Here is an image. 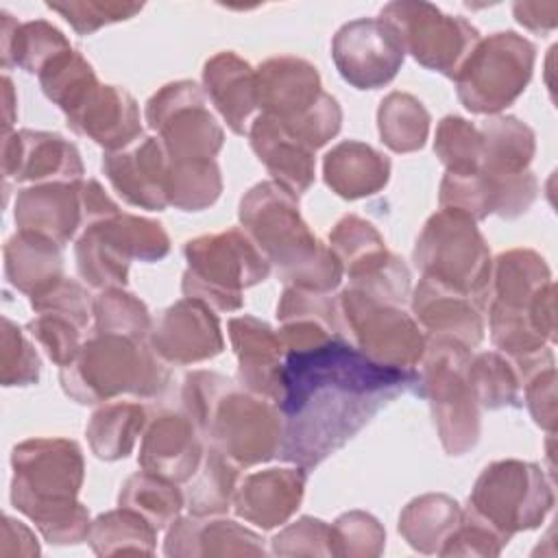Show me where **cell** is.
I'll return each instance as SVG.
<instances>
[{
  "mask_svg": "<svg viewBox=\"0 0 558 558\" xmlns=\"http://www.w3.org/2000/svg\"><path fill=\"white\" fill-rule=\"evenodd\" d=\"M279 458L312 469L351 440L388 401L416 386L414 368L386 366L316 320L283 323Z\"/></svg>",
  "mask_w": 558,
  "mask_h": 558,
  "instance_id": "obj_1",
  "label": "cell"
},
{
  "mask_svg": "<svg viewBox=\"0 0 558 558\" xmlns=\"http://www.w3.org/2000/svg\"><path fill=\"white\" fill-rule=\"evenodd\" d=\"M11 501L35 521L48 543L87 541L89 514L76 501L83 484V456L76 442L33 438L13 449Z\"/></svg>",
  "mask_w": 558,
  "mask_h": 558,
  "instance_id": "obj_2",
  "label": "cell"
},
{
  "mask_svg": "<svg viewBox=\"0 0 558 558\" xmlns=\"http://www.w3.org/2000/svg\"><path fill=\"white\" fill-rule=\"evenodd\" d=\"M240 222L286 283L329 294L342 277V262L301 220L296 194L266 181L240 203Z\"/></svg>",
  "mask_w": 558,
  "mask_h": 558,
  "instance_id": "obj_3",
  "label": "cell"
},
{
  "mask_svg": "<svg viewBox=\"0 0 558 558\" xmlns=\"http://www.w3.org/2000/svg\"><path fill=\"white\" fill-rule=\"evenodd\" d=\"M490 296V336L510 357L543 351L554 340V283L547 264L534 251L514 248L497 257L484 305Z\"/></svg>",
  "mask_w": 558,
  "mask_h": 558,
  "instance_id": "obj_4",
  "label": "cell"
},
{
  "mask_svg": "<svg viewBox=\"0 0 558 558\" xmlns=\"http://www.w3.org/2000/svg\"><path fill=\"white\" fill-rule=\"evenodd\" d=\"M168 379L170 373L153 347L118 333H94L61 368L63 390L78 403H100L120 392L153 397Z\"/></svg>",
  "mask_w": 558,
  "mask_h": 558,
  "instance_id": "obj_5",
  "label": "cell"
},
{
  "mask_svg": "<svg viewBox=\"0 0 558 558\" xmlns=\"http://www.w3.org/2000/svg\"><path fill=\"white\" fill-rule=\"evenodd\" d=\"M257 105L307 148L327 144L342 122L338 100L320 89L314 65L296 57L268 59L257 72Z\"/></svg>",
  "mask_w": 558,
  "mask_h": 558,
  "instance_id": "obj_6",
  "label": "cell"
},
{
  "mask_svg": "<svg viewBox=\"0 0 558 558\" xmlns=\"http://www.w3.org/2000/svg\"><path fill=\"white\" fill-rule=\"evenodd\" d=\"M183 294L220 312L242 307V290L268 277V259L240 229L201 235L185 244Z\"/></svg>",
  "mask_w": 558,
  "mask_h": 558,
  "instance_id": "obj_7",
  "label": "cell"
},
{
  "mask_svg": "<svg viewBox=\"0 0 558 558\" xmlns=\"http://www.w3.org/2000/svg\"><path fill=\"white\" fill-rule=\"evenodd\" d=\"M471 349L456 340L429 338L416 381V392L429 399L440 440L451 456L469 451L480 436L477 401L466 384Z\"/></svg>",
  "mask_w": 558,
  "mask_h": 558,
  "instance_id": "obj_8",
  "label": "cell"
},
{
  "mask_svg": "<svg viewBox=\"0 0 558 558\" xmlns=\"http://www.w3.org/2000/svg\"><path fill=\"white\" fill-rule=\"evenodd\" d=\"M414 262L429 277L484 305L490 281V253L475 220L453 209L434 214L416 240Z\"/></svg>",
  "mask_w": 558,
  "mask_h": 558,
  "instance_id": "obj_9",
  "label": "cell"
},
{
  "mask_svg": "<svg viewBox=\"0 0 558 558\" xmlns=\"http://www.w3.org/2000/svg\"><path fill=\"white\" fill-rule=\"evenodd\" d=\"M201 436L240 466L279 456L283 418L266 397L238 392L229 381L196 421Z\"/></svg>",
  "mask_w": 558,
  "mask_h": 558,
  "instance_id": "obj_10",
  "label": "cell"
},
{
  "mask_svg": "<svg viewBox=\"0 0 558 558\" xmlns=\"http://www.w3.org/2000/svg\"><path fill=\"white\" fill-rule=\"evenodd\" d=\"M168 251L170 240L159 222L120 211L85 227L74 246L78 275L105 290L126 283L131 259L155 262Z\"/></svg>",
  "mask_w": 558,
  "mask_h": 558,
  "instance_id": "obj_11",
  "label": "cell"
},
{
  "mask_svg": "<svg viewBox=\"0 0 558 558\" xmlns=\"http://www.w3.org/2000/svg\"><path fill=\"white\" fill-rule=\"evenodd\" d=\"M534 52L527 39L510 31L480 39L456 74L458 98L475 113L501 111L525 89Z\"/></svg>",
  "mask_w": 558,
  "mask_h": 558,
  "instance_id": "obj_12",
  "label": "cell"
},
{
  "mask_svg": "<svg viewBox=\"0 0 558 558\" xmlns=\"http://www.w3.org/2000/svg\"><path fill=\"white\" fill-rule=\"evenodd\" d=\"M469 501V508L510 538L541 525L554 506V493L536 464L501 460L482 471Z\"/></svg>",
  "mask_w": 558,
  "mask_h": 558,
  "instance_id": "obj_13",
  "label": "cell"
},
{
  "mask_svg": "<svg viewBox=\"0 0 558 558\" xmlns=\"http://www.w3.org/2000/svg\"><path fill=\"white\" fill-rule=\"evenodd\" d=\"M340 331L349 333L355 347L371 360L414 368L425 353V338L418 323L399 305L381 303L355 288H347L338 299Z\"/></svg>",
  "mask_w": 558,
  "mask_h": 558,
  "instance_id": "obj_14",
  "label": "cell"
},
{
  "mask_svg": "<svg viewBox=\"0 0 558 558\" xmlns=\"http://www.w3.org/2000/svg\"><path fill=\"white\" fill-rule=\"evenodd\" d=\"M412 57L445 76L456 78L464 59L480 41V33L464 17L445 15L427 2H392L381 9Z\"/></svg>",
  "mask_w": 558,
  "mask_h": 558,
  "instance_id": "obj_15",
  "label": "cell"
},
{
  "mask_svg": "<svg viewBox=\"0 0 558 558\" xmlns=\"http://www.w3.org/2000/svg\"><path fill=\"white\" fill-rule=\"evenodd\" d=\"M146 120L159 131L172 161L214 159L222 146V129L205 107V94L192 81L161 87L146 105Z\"/></svg>",
  "mask_w": 558,
  "mask_h": 558,
  "instance_id": "obj_16",
  "label": "cell"
},
{
  "mask_svg": "<svg viewBox=\"0 0 558 558\" xmlns=\"http://www.w3.org/2000/svg\"><path fill=\"white\" fill-rule=\"evenodd\" d=\"M340 76L357 89L390 83L403 63V41L384 17H362L344 24L331 44Z\"/></svg>",
  "mask_w": 558,
  "mask_h": 558,
  "instance_id": "obj_17",
  "label": "cell"
},
{
  "mask_svg": "<svg viewBox=\"0 0 558 558\" xmlns=\"http://www.w3.org/2000/svg\"><path fill=\"white\" fill-rule=\"evenodd\" d=\"M102 170L113 190L131 205L163 209L168 205L170 155L161 140L137 137L120 150H109Z\"/></svg>",
  "mask_w": 558,
  "mask_h": 558,
  "instance_id": "obj_18",
  "label": "cell"
},
{
  "mask_svg": "<svg viewBox=\"0 0 558 558\" xmlns=\"http://www.w3.org/2000/svg\"><path fill=\"white\" fill-rule=\"evenodd\" d=\"M150 347L166 362L192 364L218 355L225 340L211 307L201 299L185 296L150 327Z\"/></svg>",
  "mask_w": 558,
  "mask_h": 558,
  "instance_id": "obj_19",
  "label": "cell"
},
{
  "mask_svg": "<svg viewBox=\"0 0 558 558\" xmlns=\"http://www.w3.org/2000/svg\"><path fill=\"white\" fill-rule=\"evenodd\" d=\"M2 170L15 181H81L83 163L61 135L24 129L4 133Z\"/></svg>",
  "mask_w": 558,
  "mask_h": 558,
  "instance_id": "obj_20",
  "label": "cell"
},
{
  "mask_svg": "<svg viewBox=\"0 0 558 558\" xmlns=\"http://www.w3.org/2000/svg\"><path fill=\"white\" fill-rule=\"evenodd\" d=\"M477 301L423 277L414 290L412 310L429 338H447L473 349L484 336Z\"/></svg>",
  "mask_w": 558,
  "mask_h": 558,
  "instance_id": "obj_21",
  "label": "cell"
},
{
  "mask_svg": "<svg viewBox=\"0 0 558 558\" xmlns=\"http://www.w3.org/2000/svg\"><path fill=\"white\" fill-rule=\"evenodd\" d=\"M198 434V427L187 414L168 412L157 416L142 440V469L174 484L187 482L203 460Z\"/></svg>",
  "mask_w": 558,
  "mask_h": 558,
  "instance_id": "obj_22",
  "label": "cell"
},
{
  "mask_svg": "<svg viewBox=\"0 0 558 558\" xmlns=\"http://www.w3.org/2000/svg\"><path fill=\"white\" fill-rule=\"evenodd\" d=\"M15 225L63 246L83 227L81 181H50L22 190L15 201Z\"/></svg>",
  "mask_w": 558,
  "mask_h": 558,
  "instance_id": "obj_23",
  "label": "cell"
},
{
  "mask_svg": "<svg viewBox=\"0 0 558 558\" xmlns=\"http://www.w3.org/2000/svg\"><path fill=\"white\" fill-rule=\"evenodd\" d=\"M229 338L238 355V377L255 395L281 399L283 349L277 331L253 316L229 320Z\"/></svg>",
  "mask_w": 558,
  "mask_h": 558,
  "instance_id": "obj_24",
  "label": "cell"
},
{
  "mask_svg": "<svg viewBox=\"0 0 558 558\" xmlns=\"http://www.w3.org/2000/svg\"><path fill=\"white\" fill-rule=\"evenodd\" d=\"M68 124L96 144L120 150L142 135L140 113L129 92L116 85H98L68 113Z\"/></svg>",
  "mask_w": 558,
  "mask_h": 558,
  "instance_id": "obj_25",
  "label": "cell"
},
{
  "mask_svg": "<svg viewBox=\"0 0 558 558\" xmlns=\"http://www.w3.org/2000/svg\"><path fill=\"white\" fill-rule=\"evenodd\" d=\"M305 488V469H268L246 475L235 493V512L264 530L286 523L299 508Z\"/></svg>",
  "mask_w": 558,
  "mask_h": 558,
  "instance_id": "obj_26",
  "label": "cell"
},
{
  "mask_svg": "<svg viewBox=\"0 0 558 558\" xmlns=\"http://www.w3.org/2000/svg\"><path fill=\"white\" fill-rule=\"evenodd\" d=\"M251 146L279 185L303 194L314 181V150L296 140L277 118L257 116L248 129Z\"/></svg>",
  "mask_w": 558,
  "mask_h": 558,
  "instance_id": "obj_27",
  "label": "cell"
},
{
  "mask_svg": "<svg viewBox=\"0 0 558 558\" xmlns=\"http://www.w3.org/2000/svg\"><path fill=\"white\" fill-rule=\"evenodd\" d=\"M203 81L207 96L238 135L248 133L257 105L255 70L233 52H220L205 63Z\"/></svg>",
  "mask_w": 558,
  "mask_h": 558,
  "instance_id": "obj_28",
  "label": "cell"
},
{
  "mask_svg": "<svg viewBox=\"0 0 558 558\" xmlns=\"http://www.w3.org/2000/svg\"><path fill=\"white\" fill-rule=\"evenodd\" d=\"M168 556H231V554H264L262 538L227 519H203L190 514L177 519L166 536Z\"/></svg>",
  "mask_w": 558,
  "mask_h": 558,
  "instance_id": "obj_29",
  "label": "cell"
},
{
  "mask_svg": "<svg viewBox=\"0 0 558 558\" xmlns=\"http://www.w3.org/2000/svg\"><path fill=\"white\" fill-rule=\"evenodd\" d=\"M4 270L17 290L37 296L63 279L61 244L33 231H17L4 246Z\"/></svg>",
  "mask_w": 558,
  "mask_h": 558,
  "instance_id": "obj_30",
  "label": "cell"
},
{
  "mask_svg": "<svg viewBox=\"0 0 558 558\" xmlns=\"http://www.w3.org/2000/svg\"><path fill=\"white\" fill-rule=\"evenodd\" d=\"M325 181L342 198L379 192L390 174V161L362 142H342L325 155Z\"/></svg>",
  "mask_w": 558,
  "mask_h": 558,
  "instance_id": "obj_31",
  "label": "cell"
},
{
  "mask_svg": "<svg viewBox=\"0 0 558 558\" xmlns=\"http://www.w3.org/2000/svg\"><path fill=\"white\" fill-rule=\"evenodd\" d=\"M462 510L447 495H423L405 506L399 517L401 536L423 554H440L460 525Z\"/></svg>",
  "mask_w": 558,
  "mask_h": 558,
  "instance_id": "obj_32",
  "label": "cell"
},
{
  "mask_svg": "<svg viewBox=\"0 0 558 558\" xmlns=\"http://www.w3.org/2000/svg\"><path fill=\"white\" fill-rule=\"evenodd\" d=\"M480 172L488 177H512L525 172L534 155V133L517 118H493L480 126Z\"/></svg>",
  "mask_w": 558,
  "mask_h": 558,
  "instance_id": "obj_33",
  "label": "cell"
},
{
  "mask_svg": "<svg viewBox=\"0 0 558 558\" xmlns=\"http://www.w3.org/2000/svg\"><path fill=\"white\" fill-rule=\"evenodd\" d=\"M70 41L44 20L17 24L9 13H2V63L24 68L26 72H41L57 54L65 52Z\"/></svg>",
  "mask_w": 558,
  "mask_h": 558,
  "instance_id": "obj_34",
  "label": "cell"
},
{
  "mask_svg": "<svg viewBox=\"0 0 558 558\" xmlns=\"http://www.w3.org/2000/svg\"><path fill=\"white\" fill-rule=\"evenodd\" d=\"M238 469L240 464L209 445L203 451V460L196 473L190 477V486L185 490L190 514L207 517L225 512L238 488Z\"/></svg>",
  "mask_w": 558,
  "mask_h": 558,
  "instance_id": "obj_35",
  "label": "cell"
},
{
  "mask_svg": "<svg viewBox=\"0 0 558 558\" xmlns=\"http://www.w3.org/2000/svg\"><path fill=\"white\" fill-rule=\"evenodd\" d=\"M146 412L137 403H107L92 414L87 438L100 460L126 458L144 427Z\"/></svg>",
  "mask_w": 558,
  "mask_h": 558,
  "instance_id": "obj_36",
  "label": "cell"
},
{
  "mask_svg": "<svg viewBox=\"0 0 558 558\" xmlns=\"http://www.w3.org/2000/svg\"><path fill=\"white\" fill-rule=\"evenodd\" d=\"M157 527L148 523L142 514L129 508H118L100 514L87 532V541L98 556L111 554H153Z\"/></svg>",
  "mask_w": 558,
  "mask_h": 558,
  "instance_id": "obj_37",
  "label": "cell"
},
{
  "mask_svg": "<svg viewBox=\"0 0 558 558\" xmlns=\"http://www.w3.org/2000/svg\"><path fill=\"white\" fill-rule=\"evenodd\" d=\"M183 501L185 499L174 482L148 471L131 475L120 490V506L135 510L157 530L168 527L177 521Z\"/></svg>",
  "mask_w": 558,
  "mask_h": 558,
  "instance_id": "obj_38",
  "label": "cell"
},
{
  "mask_svg": "<svg viewBox=\"0 0 558 558\" xmlns=\"http://www.w3.org/2000/svg\"><path fill=\"white\" fill-rule=\"evenodd\" d=\"M381 142L395 153H410L425 144L429 131L427 109L410 94L392 92L377 111Z\"/></svg>",
  "mask_w": 558,
  "mask_h": 558,
  "instance_id": "obj_39",
  "label": "cell"
},
{
  "mask_svg": "<svg viewBox=\"0 0 558 558\" xmlns=\"http://www.w3.org/2000/svg\"><path fill=\"white\" fill-rule=\"evenodd\" d=\"M222 190L220 170L214 159H170L168 205L183 211L209 207Z\"/></svg>",
  "mask_w": 558,
  "mask_h": 558,
  "instance_id": "obj_40",
  "label": "cell"
},
{
  "mask_svg": "<svg viewBox=\"0 0 558 558\" xmlns=\"http://www.w3.org/2000/svg\"><path fill=\"white\" fill-rule=\"evenodd\" d=\"M466 384L473 399L488 410L519 405V388L523 386L514 364L499 353H480L471 360L466 366Z\"/></svg>",
  "mask_w": 558,
  "mask_h": 558,
  "instance_id": "obj_41",
  "label": "cell"
},
{
  "mask_svg": "<svg viewBox=\"0 0 558 558\" xmlns=\"http://www.w3.org/2000/svg\"><path fill=\"white\" fill-rule=\"evenodd\" d=\"M39 83L44 94L57 102L65 116L74 111L92 89L98 87L92 65L72 48L57 54L39 72Z\"/></svg>",
  "mask_w": 558,
  "mask_h": 558,
  "instance_id": "obj_42",
  "label": "cell"
},
{
  "mask_svg": "<svg viewBox=\"0 0 558 558\" xmlns=\"http://www.w3.org/2000/svg\"><path fill=\"white\" fill-rule=\"evenodd\" d=\"M96 333H118L144 340L150 331V316L146 305L120 288H109L94 299Z\"/></svg>",
  "mask_w": 558,
  "mask_h": 558,
  "instance_id": "obj_43",
  "label": "cell"
},
{
  "mask_svg": "<svg viewBox=\"0 0 558 558\" xmlns=\"http://www.w3.org/2000/svg\"><path fill=\"white\" fill-rule=\"evenodd\" d=\"M329 242L331 251L338 255L342 268H347L349 275L386 253L384 240L377 233V229L357 216H344L333 227Z\"/></svg>",
  "mask_w": 558,
  "mask_h": 558,
  "instance_id": "obj_44",
  "label": "cell"
},
{
  "mask_svg": "<svg viewBox=\"0 0 558 558\" xmlns=\"http://www.w3.org/2000/svg\"><path fill=\"white\" fill-rule=\"evenodd\" d=\"M436 155L447 166V172H471L480 170L482 159V135L471 122L447 116L436 131Z\"/></svg>",
  "mask_w": 558,
  "mask_h": 558,
  "instance_id": "obj_45",
  "label": "cell"
},
{
  "mask_svg": "<svg viewBox=\"0 0 558 558\" xmlns=\"http://www.w3.org/2000/svg\"><path fill=\"white\" fill-rule=\"evenodd\" d=\"M384 527L366 512H347L331 525L329 549L333 556H377L384 549Z\"/></svg>",
  "mask_w": 558,
  "mask_h": 558,
  "instance_id": "obj_46",
  "label": "cell"
},
{
  "mask_svg": "<svg viewBox=\"0 0 558 558\" xmlns=\"http://www.w3.org/2000/svg\"><path fill=\"white\" fill-rule=\"evenodd\" d=\"M83 329L85 327H81L76 320L61 314H52V312H39V316L28 323L31 336L44 347L48 357L61 368L76 357L81 349L78 338Z\"/></svg>",
  "mask_w": 558,
  "mask_h": 558,
  "instance_id": "obj_47",
  "label": "cell"
},
{
  "mask_svg": "<svg viewBox=\"0 0 558 558\" xmlns=\"http://www.w3.org/2000/svg\"><path fill=\"white\" fill-rule=\"evenodd\" d=\"M506 543H508V536H504L499 530H495L473 508H466V510H462L460 525L449 536V541L442 545L440 554L442 556H451V554L497 556Z\"/></svg>",
  "mask_w": 558,
  "mask_h": 558,
  "instance_id": "obj_48",
  "label": "cell"
},
{
  "mask_svg": "<svg viewBox=\"0 0 558 558\" xmlns=\"http://www.w3.org/2000/svg\"><path fill=\"white\" fill-rule=\"evenodd\" d=\"M39 377V357L33 344L9 318L2 320V384L28 386Z\"/></svg>",
  "mask_w": 558,
  "mask_h": 558,
  "instance_id": "obj_49",
  "label": "cell"
},
{
  "mask_svg": "<svg viewBox=\"0 0 558 558\" xmlns=\"http://www.w3.org/2000/svg\"><path fill=\"white\" fill-rule=\"evenodd\" d=\"M48 9L61 13L76 33H94L96 28L126 20L142 11V4H126V2H48Z\"/></svg>",
  "mask_w": 558,
  "mask_h": 558,
  "instance_id": "obj_50",
  "label": "cell"
},
{
  "mask_svg": "<svg viewBox=\"0 0 558 558\" xmlns=\"http://www.w3.org/2000/svg\"><path fill=\"white\" fill-rule=\"evenodd\" d=\"M31 305L37 312H52V314L68 316L76 320L81 327H87L89 314H94V303L87 290L81 283L65 277L59 283H54L50 290L37 296H31Z\"/></svg>",
  "mask_w": 558,
  "mask_h": 558,
  "instance_id": "obj_51",
  "label": "cell"
},
{
  "mask_svg": "<svg viewBox=\"0 0 558 558\" xmlns=\"http://www.w3.org/2000/svg\"><path fill=\"white\" fill-rule=\"evenodd\" d=\"M329 538H331V525H327L320 519L303 517L272 538V551L281 556H294V554L329 556L331 554Z\"/></svg>",
  "mask_w": 558,
  "mask_h": 558,
  "instance_id": "obj_52",
  "label": "cell"
},
{
  "mask_svg": "<svg viewBox=\"0 0 558 558\" xmlns=\"http://www.w3.org/2000/svg\"><path fill=\"white\" fill-rule=\"evenodd\" d=\"M556 373L554 366L538 371L525 384V401L534 421L547 432L556 429Z\"/></svg>",
  "mask_w": 558,
  "mask_h": 558,
  "instance_id": "obj_53",
  "label": "cell"
},
{
  "mask_svg": "<svg viewBox=\"0 0 558 558\" xmlns=\"http://www.w3.org/2000/svg\"><path fill=\"white\" fill-rule=\"evenodd\" d=\"M2 85H4V111H7V116H4V133H9V126L13 122V113H11V109H13V89H11V81L7 76L2 78Z\"/></svg>",
  "mask_w": 558,
  "mask_h": 558,
  "instance_id": "obj_54",
  "label": "cell"
}]
</instances>
